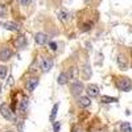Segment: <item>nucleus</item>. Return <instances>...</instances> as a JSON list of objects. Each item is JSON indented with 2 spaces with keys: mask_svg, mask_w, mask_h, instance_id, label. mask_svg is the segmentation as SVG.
Masks as SVG:
<instances>
[{
  "mask_svg": "<svg viewBox=\"0 0 132 132\" xmlns=\"http://www.w3.org/2000/svg\"><path fill=\"white\" fill-rule=\"evenodd\" d=\"M101 101H102L103 103H115V102H118V99H116V98H112V96H106V95H103V96L101 98Z\"/></svg>",
  "mask_w": 132,
  "mask_h": 132,
  "instance_id": "19",
  "label": "nucleus"
},
{
  "mask_svg": "<svg viewBox=\"0 0 132 132\" xmlns=\"http://www.w3.org/2000/svg\"><path fill=\"white\" fill-rule=\"evenodd\" d=\"M0 114H2L7 120H12L13 119V112H12V110H11V107L7 103H3L2 106H0Z\"/></svg>",
  "mask_w": 132,
  "mask_h": 132,
  "instance_id": "5",
  "label": "nucleus"
},
{
  "mask_svg": "<svg viewBox=\"0 0 132 132\" xmlns=\"http://www.w3.org/2000/svg\"><path fill=\"white\" fill-rule=\"evenodd\" d=\"M60 128H61V122H54V124H53V129H54V132H58Z\"/></svg>",
  "mask_w": 132,
  "mask_h": 132,
  "instance_id": "23",
  "label": "nucleus"
},
{
  "mask_svg": "<svg viewBox=\"0 0 132 132\" xmlns=\"http://www.w3.org/2000/svg\"><path fill=\"white\" fill-rule=\"evenodd\" d=\"M71 132H83V131H82V128H81V127H74Z\"/></svg>",
  "mask_w": 132,
  "mask_h": 132,
  "instance_id": "26",
  "label": "nucleus"
},
{
  "mask_svg": "<svg viewBox=\"0 0 132 132\" xmlns=\"http://www.w3.org/2000/svg\"><path fill=\"white\" fill-rule=\"evenodd\" d=\"M115 86L120 91H131L132 90V81L128 77H118L115 81Z\"/></svg>",
  "mask_w": 132,
  "mask_h": 132,
  "instance_id": "1",
  "label": "nucleus"
},
{
  "mask_svg": "<svg viewBox=\"0 0 132 132\" xmlns=\"http://www.w3.org/2000/svg\"><path fill=\"white\" fill-rule=\"evenodd\" d=\"M28 108H29V101H28V98H23L21 101H19L17 103V111L20 115H27L28 112Z\"/></svg>",
  "mask_w": 132,
  "mask_h": 132,
  "instance_id": "4",
  "label": "nucleus"
},
{
  "mask_svg": "<svg viewBox=\"0 0 132 132\" xmlns=\"http://www.w3.org/2000/svg\"><path fill=\"white\" fill-rule=\"evenodd\" d=\"M3 25H4V28H5V29L12 30V32H17V30L20 29V27H19L16 23H13V21H7V23H4Z\"/></svg>",
  "mask_w": 132,
  "mask_h": 132,
  "instance_id": "12",
  "label": "nucleus"
},
{
  "mask_svg": "<svg viewBox=\"0 0 132 132\" xmlns=\"http://www.w3.org/2000/svg\"><path fill=\"white\" fill-rule=\"evenodd\" d=\"M38 65L42 71H49L50 68L53 66V60L49 57H40L38 58Z\"/></svg>",
  "mask_w": 132,
  "mask_h": 132,
  "instance_id": "3",
  "label": "nucleus"
},
{
  "mask_svg": "<svg viewBox=\"0 0 132 132\" xmlns=\"http://www.w3.org/2000/svg\"><path fill=\"white\" fill-rule=\"evenodd\" d=\"M58 85H66L69 82V77H68V73H61L58 75Z\"/></svg>",
  "mask_w": 132,
  "mask_h": 132,
  "instance_id": "16",
  "label": "nucleus"
},
{
  "mask_svg": "<svg viewBox=\"0 0 132 132\" xmlns=\"http://www.w3.org/2000/svg\"><path fill=\"white\" fill-rule=\"evenodd\" d=\"M86 93L89 94V96L95 98V96L99 95V87L96 85H89V86L86 87Z\"/></svg>",
  "mask_w": 132,
  "mask_h": 132,
  "instance_id": "10",
  "label": "nucleus"
},
{
  "mask_svg": "<svg viewBox=\"0 0 132 132\" xmlns=\"http://www.w3.org/2000/svg\"><path fill=\"white\" fill-rule=\"evenodd\" d=\"M12 56H13V50L11 48H8V46L0 48V61H8Z\"/></svg>",
  "mask_w": 132,
  "mask_h": 132,
  "instance_id": "7",
  "label": "nucleus"
},
{
  "mask_svg": "<svg viewBox=\"0 0 132 132\" xmlns=\"http://www.w3.org/2000/svg\"><path fill=\"white\" fill-rule=\"evenodd\" d=\"M49 48L54 52V50H57V44L56 42H53V41H49Z\"/></svg>",
  "mask_w": 132,
  "mask_h": 132,
  "instance_id": "24",
  "label": "nucleus"
},
{
  "mask_svg": "<svg viewBox=\"0 0 132 132\" xmlns=\"http://www.w3.org/2000/svg\"><path fill=\"white\" fill-rule=\"evenodd\" d=\"M70 17H71L70 13H69L66 9H61L60 12H58V19H60L61 21H69Z\"/></svg>",
  "mask_w": 132,
  "mask_h": 132,
  "instance_id": "14",
  "label": "nucleus"
},
{
  "mask_svg": "<svg viewBox=\"0 0 132 132\" xmlns=\"http://www.w3.org/2000/svg\"><path fill=\"white\" fill-rule=\"evenodd\" d=\"M4 15V11H3V8H0V17H2Z\"/></svg>",
  "mask_w": 132,
  "mask_h": 132,
  "instance_id": "28",
  "label": "nucleus"
},
{
  "mask_svg": "<svg viewBox=\"0 0 132 132\" xmlns=\"http://www.w3.org/2000/svg\"><path fill=\"white\" fill-rule=\"evenodd\" d=\"M7 75V68L5 66H0V79H4Z\"/></svg>",
  "mask_w": 132,
  "mask_h": 132,
  "instance_id": "22",
  "label": "nucleus"
},
{
  "mask_svg": "<svg viewBox=\"0 0 132 132\" xmlns=\"http://www.w3.org/2000/svg\"><path fill=\"white\" fill-rule=\"evenodd\" d=\"M35 40H36L37 45H45V44H49V37L45 35V33H37Z\"/></svg>",
  "mask_w": 132,
  "mask_h": 132,
  "instance_id": "9",
  "label": "nucleus"
},
{
  "mask_svg": "<svg viewBox=\"0 0 132 132\" xmlns=\"http://www.w3.org/2000/svg\"><path fill=\"white\" fill-rule=\"evenodd\" d=\"M78 104L81 107H89L91 104V101H90L89 96H79L78 98Z\"/></svg>",
  "mask_w": 132,
  "mask_h": 132,
  "instance_id": "13",
  "label": "nucleus"
},
{
  "mask_svg": "<svg viewBox=\"0 0 132 132\" xmlns=\"http://www.w3.org/2000/svg\"><path fill=\"white\" fill-rule=\"evenodd\" d=\"M0 93H2V85H0Z\"/></svg>",
  "mask_w": 132,
  "mask_h": 132,
  "instance_id": "29",
  "label": "nucleus"
},
{
  "mask_svg": "<svg viewBox=\"0 0 132 132\" xmlns=\"http://www.w3.org/2000/svg\"><path fill=\"white\" fill-rule=\"evenodd\" d=\"M68 77H69V79H74L77 77V69L75 68H70V70L68 73Z\"/></svg>",
  "mask_w": 132,
  "mask_h": 132,
  "instance_id": "21",
  "label": "nucleus"
},
{
  "mask_svg": "<svg viewBox=\"0 0 132 132\" xmlns=\"http://www.w3.org/2000/svg\"><path fill=\"white\" fill-rule=\"evenodd\" d=\"M120 131L122 132H132V126L128 122H123L120 124Z\"/></svg>",
  "mask_w": 132,
  "mask_h": 132,
  "instance_id": "17",
  "label": "nucleus"
},
{
  "mask_svg": "<svg viewBox=\"0 0 132 132\" xmlns=\"http://www.w3.org/2000/svg\"><path fill=\"white\" fill-rule=\"evenodd\" d=\"M19 3H20L21 5H28V4L32 3V0H19Z\"/></svg>",
  "mask_w": 132,
  "mask_h": 132,
  "instance_id": "25",
  "label": "nucleus"
},
{
  "mask_svg": "<svg viewBox=\"0 0 132 132\" xmlns=\"http://www.w3.org/2000/svg\"><path fill=\"white\" fill-rule=\"evenodd\" d=\"M58 103H56L53 106V110H52V114H50V122H54V119H56V116H57V111H58Z\"/></svg>",
  "mask_w": 132,
  "mask_h": 132,
  "instance_id": "18",
  "label": "nucleus"
},
{
  "mask_svg": "<svg viewBox=\"0 0 132 132\" xmlns=\"http://www.w3.org/2000/svg\"><path fill=\"white\" fill-rule=\"evenodd\" d=\"M116 63H118V66L122 70H127L128 69V65H129L128 57L126 56L124 53H119L118 56H116Z\"/></svg>",
  "mask_w": 132,
  "mask_h": 132,
  "instance_id": "2",
  "label": "nucleus"
},
{
  "mask_svg": "<svg viewBox=\"0 0 132 132\" xmlns=\"http://www.w3.org/2000/svg\"><path fill=\"white\" fill-rule=\"evenodd\" d=\"M85 90V87H83V83L81 82H73L71 86H70V91L74 96H79Z\"/></svg>",
  "mask_w": 132,
  "mask_h": 132,
  "instance_id": "6",
  "label": "nucleus"
},
{
  "mask_svg": "<svg viewBox=\"0 0 132 132\" xmlns=\"http://www.w3.org/2000/svg\"><path fill=\"white\" fill-rule=\"evenodd\" d=\"M93 132H107L106 128H99V129H94Z\"/></svg>",
  "mask_w": 132,
  "mask_h": 132,
  "instance_id": "27",
  "label": "nucleus"
},
{
  "mask_svg": "<svg viewBox=\"0 0 132 132\" xmlns=\"http://www.w3.org/2000/svg\"><path fill=\"white\" fill-rule=\"evenodd\" d=\"M93 27V21H87V23H83L81 25V30L82 32H87V30H90Z\"/></svg>",
  "mask_w": 132,
  "mask_h": 132,
  "instance_id": "20",
  "label": "nucleus"
},
{
  "mask_svg": "<svg viewBox=\"0 0 132 132\" xmlns=\"http://www.w3.org/2000/svg\"><path fill=\"white\" fill-rule=\"evenodd\" d=\"M91 74H93V69L90 68V65H85L82 68V77L85 79H90Z\"/></svg>",
  "mask_w": 132,
  "mask_h": 132,
  "instance_id": "11",
  "label": "nucleus"
},
{
  "mask_svg": "<svg viewBox=\"0 0 132 132\" xmlns=\"http://www.w3.org/2000/svg\"><path fill=\"white\" fill-rule=\"evenodd\" d=\"M4 132H13V131H4Z\"/></svg>",
  "mask_w": 132,
  "mask_h": 132,
  "instance_id": "30",
  "label": "nucleus"
},
{
  "mask_svg": "<svg viewBox=\"0 0 132 132\" xmlns=\"http://www.w3.org/2000/svg\"><path fill=\"white\" fill-rule=\"evenodd\" d=\"M15 45H16L17 48H24V46L27 45V40H25V37H24V36H19V37H16V40H15Z\"/></svg>",
  "mask_w": 132,
  "mask_h": 132,
  "instance_id": "15",
  "label": "nucleus"
},
{
  "mask_svg": "<svg viewBox=\"0 0 132 132\" xmlns=\"http://www.w3.org/2000/svg\"><path fill=\"white\" fill-rule=\"evenodd\" d=\"M38 85V78H36V77H32V78H28L27 82H25V87L28 91H33L37 87Z\"/></svg>",
  "mask_w": 132,
  "mask_h": 132,
  "instance_id": "8",
  "label": "nucleus"
}]
</instances>
